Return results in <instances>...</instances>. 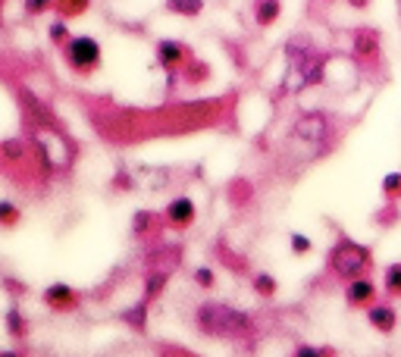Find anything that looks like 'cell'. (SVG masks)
I'll list each match as a JSON object with an SVG mask.
<instances>
[{"instance_id":"cell-23","label":"cell","mask_w":401,"mask_h":357,"mask_svg":"<svg viewBox=\"0 0 401 357\" xmlns=\"http://www.w3.org/2000/svg\"><path fill=\"white\" fill-rule=\"evenodd\" d=\"M48 38L54 41L57 48H66V44H69V38H72V35H69V28H66V19H57V22H50V28H48Z\"/></svg>"},{"instance_id":"cell-27","label":"cell","mask_w":401,"mask_h":357,"mask_svg":"<svg viewBox=\"0 0 401 357\" xmlns=\"http://www.w3.org/2000/svg\"><path fill=\"white\" fill-rule=\"evenodd\" d=\"M22 10H26L28 16H41V13H48V10H54V0H26Z\"/></svg>"},{"instance_id":"cell-29","label":"cell","mask_w":401,"mask_h":357,"mask_svg":"<svg viewBox=\"0 0 401 357\" xmlns=\"http://www.w3.org/2000/svg\"><path fill=\"white\" fill-rule=\"evenodd\" d=\"M113 189H126V191H132V189H135V182H132V175H126V173H116V179H113Z\"/></svg>"},{"instance_id":"cell-13","label":"cell","mask_w":401,"mask_h":357,"mask_svg":"<svg viewBox=\"0 0 401 357\" xmlns=\"http://www.w3.org/2000/svg\"><path fill=\"white\" fill-rule=\"evenodd\" d=\"M166 282H170V267H166V270H157V267H150V273L144 276V298L154 304L157 298L164 295Z\"/></svg>"},{"instance_id":"cell-15","label":"cell","mask_w":401,"mask_h":357,"mask_svg":"<svg viewBox=\"0 0 401 357\" xmlns=\"http://www.w3.org/2000/svg\"><path fill=\"white\" fill-rule=\"evenodd\" d=\"M226 197H229L232 207H245V204H251V197H254L251 182H248V179H232L229 191H226Z\"/></svg>"},{"instance_id":"cell-7","label":"cell","mask_w":401,"mask_h":357,"mask_svg":"<svg viewBox=\"0 0 401 357\" xmlns=\"http://www.w3.org/2000/svg\"><path fill=\"white\" fill-rule=\"evenodd\" d=\"M195 216H197V207H195V201L191 197H173L170 204H166V210H164V220H166V229H173V232H185L195 222Z\"/></svg>"},{"instance_id":"cell-17","label":"cell","mask_w":401,"mask_h":357,"mask_svg":"<svg viewBox=\"0 0 401 357\" xmlns=\"http://www.w3.org/2000/svg\"><path fill=\"white\" fill-rule=\"evenodd\" d=\"M182 79L188 81V85H204V81L211 79V63H207V60H197V57H191L188 66L182 69Z\"/></svg>"},{"instance_id":"cell-2","label":"cell","mask_w":401,"mask_h":357,"mask_svg":"<svg viewBox=\"0 0 401 357\" xmlns=\"http://www.w3.org/2000/svg\"><path fill=\"white\" fill-rule=\"evenodd\" d=\"M370 267H373V254H370L367 244L351 242V238H339L329 251V270L335 279L342 282H351L358 276H367Z\"/></svg>"},{"instance_id":"cell-16","label":"cell","mask_w":401,"mask_h":357,"mask_svg":"<svg viewBox=\"0 0 401 357\" xmlns=\"http://www.w3.org/2000/svg\"><path fill=\"white\" fill-rule=\"evenodd\" d=\"M148 307H150V301H148V298H141L135 307H126L119 317H123V323H129L135 332H144V329H148V323H144V317H148Z\"/></svg>"},{"instance_id":"cell-25","label":"cell","mask_w":401,"mask_h":357,"mask_svg":"<svg viewBox=\"0 0 401 357\" xmlns=\"http://www.w3.org/2000/svg\"><path fill=\"white\" fill-rule=\"evenodd\" d=\"M191 279H195V282L201 285V289H204V291H211L213 285H217V276H213V270H211V267H195Z\"/></svg>"},{"instance_id":"cell-14","label":"cell","mask_w":401,"mask_h":357,"mask_svg":"<svg viewBox=\"0 0 401 357\" xmlns=\"http://www.w3.org/2000/svg\"><path fill=\"white\" fill-rule=\"evenodd\" d=\"M3 326H7V336L13 338V342H26V338H28V320H26V313H22V310L7 307Z\"/></svg>"},{"instance_id":"cell-1","label":"cell","mask_w":401,"mask_h":357,"mask_svg":"<svg viewBox=\"0 0 401 357\" xmlns=\"http://www.w3.org/2000/svg\"><path fill=\"white\" fill-rule=\"evenodd\" d=\"M197 329L213 338H238V342L254 338V323L245 310H235L229 304H213V301L197 307Z\"/></svg>"},{"instance_id":"cell-11","label":"cell","mask_w":401,"mask_h":357,"mask_svg":"<svg viewBox=\"0 0 401 357\" xmlns=\"http://www.w3.org/2000/svg\"><path fill=\"white\" fill-rule=\"evenodd\" d=\"M295 135H301L304 142H323L326 138V119L320 113H307L295 122Z\"/></svg>"},{"instance_id":"cell-4","label":"cell","mask_w":401,"mask_h":357,"mask_svg":"<svg viewBox=\"0 0 401 357\" xmlns=\"http://www.w3.org/2000/svg\"><path fill=\"white\" fill-rule=\"evenodd\" d=\"M188 60H191V50L185 41H176V38L157 41V63H160V69L166 73V91H173L176 75H182V69L188 66Z\"/></svg>"},{"instance_id":"cell-8","label":"cell","mask_w":401,"mask_h":357,"mask_svg":"<svg viewBox=\"0 0 401 357\" xmlns=\"http://www.w3.org/2000/svg\"><path fill=\"white\" fill-rule=\"evenodd\" d=\"M376 282L373 279H367V276H358V279H351V282H345V304L351 310H367V307H373L376 304Z\"/></svg>"},{"instance_id":"cell-5","label":"cell","mask_w":401,"mask_h":357,"mask_svg":"<svg viewBox=\"0 0 401 357\" xmlns=\"http://www.w3.org/2000/svg\"><path fill=\"white\" fill-rule=\"evenodd\" d=\"M380 48H382V35L370 26H360L351 32V54L360 66H373L380 63Z\"/></svg>"},{"instance_id":"cell-31","label":"cell","mask_w":401,"mask_h":357,"mask_svg":"<svg viewBox=\"0 0 401 357\" xmlns=\"http://www.w3.org/2000/svg\"><path fill=\"white\" fill-rule=\"evenodd\" d=\"M348 7H351V10H367L370 0H348Z\"/></svg>"},{"instance_id":"cell-32","label":"cell","mask_w":401,"mask_h":357,"mask_svg":"<svg viewBox=\"0 0 401 357\" xmlns=\"http://www.w3.org/2000/svg\"><path fill=\"white\" fill-rule=\"evenodd\" d=\"M326 3H329V0H326Z\"/></svg>"},{"instance_id":"cell-20","label":"cell","mask_w":401,"mask_h":357,"mask_svg":"<svg viewBox=\"0 0 401 357\" xmlns=\"http://www.w3.org/2000/svg\"><path fill=\"white\" fill-rule=\"evenodd\" d=\"M382 291L389 298H401V263H389L382 273Z\"/></svg>"},{"instance_id":"cell-22","label":"cell","mask_w":401,"mask_h":357,"mask_svg":"<svg viewBox=\"0 0 401 357\" xmlns=\"http://www.w3.org/2000/svg\"><path fill=\"white\" fill-rule=\"evenodd\" d=\"M382 197L395 204H401V173H389L386 179H382Z\"/></svg>"},{"instance_id":"cell-21","label":"cell","mask_w":401,"mask_h":357,"mask_svg":"<svg viewBox=\"0 0 401 357\" xmlns=\"http://www.w3.org/2000/svg\"><path fill=\"white\" fill-rule=\"evenodd\" d=\"M251 289L257 291L260 298H273L279 291V282H276V276H270V273H254Z\"/></svg>"},{"instance_id":"cell-12","label":"cell","mask_w":401,"mask_h":357,"mask_svg":"<svg viewBox=\"0 0 401 357\" xmlns=\"http://www.w3.org/2000/svg\"><path fill=\"white\" fill-rule=\"evenodd\" d=\"M282 16V0H254V22L260 28H270Z\"/></svg>"},{"instance_id":"cell-10","label":"cell","mask_w":401,"mask_h":357,"mask_svg":"<svg viewBox=\"0 0 401 357\" xmlns=\"http://www.w3.org/2000/svg\"><path fill=\"white\" fill-rule=\"evenodd\" d=\"M367 323H370V329H376L380 336H392L395 326H398V310H395L392 304L376 301L373 307H367Z\"/></svg>"},{"instance_id":"cell-3","label":"cell","mask_w":401,"mask_h":357,"mask_svg":"<svg viewBox=\"0 0 401 357\" xmlns=\"http://www.w3.org/2000/svg\"><path fill=\"white\" fill-rule=\"evenodd\" d=\"M60 54L75 75H91L104 60L101 44H97L91 35H72L66 48H60Z\"/></svg>"},{"instance_id":"cell-24","label":"cell","mask_w":401,"mask_h":357,"mask_svg":"<svg viewBox=\"0 0 401 357\" xmlns=\"http://www.w3.org/2000/svg\"><path fill=\"white\" fill-rule=\"evenodd\" d=\"M19 207H16L13 201H0V226L3 229H13L16 222H19Z\"/></svg>"},{"instance_id":"cell-6","label":"cell","mask_w":401,"mask_h":357,"mask_svg":"<svg viewBox=\"0 0 401 357\" xmlns=\"http://www.w3.org/2000/svg\"><path fill=\"white\" fill-rule=\"evenodd\" d=\"M41 301L48 304L54 313H75V310L82 307V295L66 282H50L48 289H44Z\"/></svg>"},{"instance_id":"cell-30","label":"cell","mask_w":401,"mask_h":357,"mask_svg":"<svg viewBox=\"0 0 401 357\" xmlns=\"http://www.w3.org/2000/svg\"><path fill=\"white\" fill-rule=\"evenodd\" d=\"M3 285H7V289H10V295H26V291H28L26 285H19V282H16V279H10V276L3 279Z\"/></svg>"},{"instance_id":"cell-28","label":"cell","mask_w":401,"mask_h":357,"mask_svg":"<svg viewBox=\"0 0 401 357\" xmlns=\"http://www.w3.org/2000/svg\"><path fill=\"white\" fill-rule=\"evenodd\" d=\"M395 210H398V204L389 201V207L382 210V213H376V222H382V226H392V222H395Z\"/></svg>"},{"instance_id":"cell-26","label":"cell","mask_w":401,"mask_h":357,"mask_svg":"<svg viewBox=\"0 0 401 357\" xmlns=\"http://www.w3.org/2000/svg\"><path fill=\"white\" fill-rule=\"evenodd\" d=\"M288 248H292V254H311L313 242L307 235H301V232H292V238H288Z\"/></svg>"},{"instance_id":"cell-19","label":"cell","mask_w":401,"mask_h":357,"mask_svg":"<svg viewBox=\"0 0 401 357\" xmlns=\"http://www.w3.org/2000/svg\"><path fill=\"white\" fill-rule=\"evenodd\" d=\"M91 7V0H54V13H60V19H75Z\"/></svg>"},{"instance_id":"cell-9","label":"cell","mask_w":401,"mask_h":357,"mask_svg":"<svg viewBox=\"0 0 401 357\" xmlns=\"http://www.w3.org/2000/svg\"><path fill=\"white\" fill-rule=\"evenodd\" d=\"M164 229H166L164 213H154V210H135V216H132V235H135L138 242H157Z\"/></svg>"},{"instance_id":"cell-18","label":"cell","mask_w":401,"mask_h":357,"mask_svg":"<svg viewBox=\"0 0 401 357\" xmlns=\"http://www.w3.org/2000/svg\"><path fill=\"white\" fill-rule=\"evenodd\" d=\"M164 7L170 10V13H176V16L195 19V16H201V10H204V0H166Z\"/></svg>"}]
</instances>
